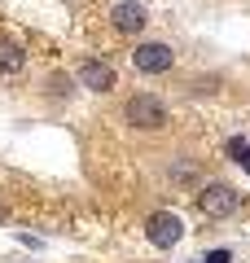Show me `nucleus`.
Masks as SVG:
<instances>
[{
    "label": "nucleus",
    "mask_w": 250,
    "mask_h": 263,
    "mask_svg": "<svg viewBox=\"0 0 250 263\" xmlns=\"http://www.w3.org/2000/svg\"><path fill=\"white\" fill-rule=\"evenodd\" d=\"M123 119H128L136 132H158L167 123V105L158 101L154 92H136V97H128V105H123Z\"/></svg>",
    "instance_id": "nucleus-1"
},
{
    "label": "nucleus",
    "mask_w": 250,
    "mask_h": 263,
    "mask_svg": "<svg viewBox=\"0 0 250 263\" xmlns=\"http://www.w3.org/2000/svg\"><path fill=\"white\" fill-rule=\"evenodd\" d=\"M22 66H27V48L18 40H0V75L9 79V75H18Z\"/></svg>",
    "instance_id": "nucleus-7"
},
{
    "label": "nucleus",
    "mask_w": 250,
    "mask_h": 263,
    "mask_svg": "<svg viewBox=\"0 0 250 263\" xmlns=\"http://www.w3.org/2000/svg\"><path fill=\"white\" fill-rule=\"evenodd\" d=\"M110 22H114V31H123V35H136V31H145L149 9H145V5H136V0H123V5H114V9H110Z\"/></svg>",
    "instance_id": "nucleus-6"
},
{
    "label": "nucleus",
    "mask_w": 250,
    "mask_h": 263,
    "mask_svg": "<svg viewBox=\"0 0 250 263\" xmlns=\"http://www.w3.org/2000/svg\"><path fill=\"white\" fill-rule=\"evenodd\" d=\"M145 233H149V241H154L158 250H171V246L185 237V224H180V215H171V211H158V215H149Z\"/></svg>",
    "instance_id": "nucleus-4"
},
{
    "label": "nucleus",
    "mask_w": 250,
    "mask_h": 263,
    "mask_svg": "<svg viewBox=\"0 0 250 263\" xmlns=\"http://www.w3.org/2000/svg\"><path fill=\"white\" fill-rule=\"evenodd\" d=\"M132 66H136L140 75H163V70L176 66V48L163 44V40H145V44H136V53H132Z\"/></svg>",
    "instance_id": "nucleus-2"
},
{
    "label": "nucleus",
    "mask_w": 250,
    "mask_h": 263,
    "mask_svg": "<svg viewBox=\"0 0 250 263\" xmlns=\"http://www.w3.org/2000/svg\"><path fill=\"white\" fill-rule=\"evenodd\" d=\"M206 263H233V250H211V254H206Z\"/></svg>",
    "instance_id": "nucleus-10"
},
{
    "label": "nucleus",
    "mask_w": 250,
    "mask_h": 263,
    "mask_svg": "<svg viewBox=\"0 0 250 263\" xmlns=\"http://www.w3.org/2000/svg\"><path fill=\"white\" fill-rule=\"evenodd\" d=\"M237 206H241V193H237L233 184H206L202 193H198V211H202V215H211V219L233 215Z\"/></svg>",
    "instance_id": "nucleus-3"
},
{
    "label": "nucleus",
    "mask_w": 250,
    "mask_h": 263,
    "mask_svg": "<svg viewBox=\"0 0 250 263\" xmlns=\"http://www.w3.org/2000/svg\"><path fill=\"white\" fill-rule=\"evenodd\" d=\"M79 79L88 92H114V84H119V75H114V66H105L101 57H88V62L79 66Z\"/></svg>",
    "instance_id": "nucleus-5"
},
{
    "label": "nucleus",
    "mask_w": 250,
    "mask_h": 263,
    "mask_svg": "<svg viewBox=\"0 0 250 263\" xmlns=\"http://www.w3.org/2000/svg\"><path fill=\"white\" fill-rule=\"evenodd\" d=\"M228 154H237V162H241V167L250 171V145L241 141V136H233V141H228Z\"/></svg>",
    "instance_id": "nucleus-9"
},
{
    "label": "nucleus",
    "mask_w": 250,
    "mask_h": 263,
    "mask_svg": "<svg viewBox=\"0 0 250 263\" xmlns=\"http://www.w3.org/2000/svg\"><path fill=\"white\" fill-rule=\"evenodd\" d=\"M171 180H176V184H193V180H198V167H189V162H176V167H171Z\"/></svg>",
    "instance_id": "nucleus-8"
}]
</instances>
